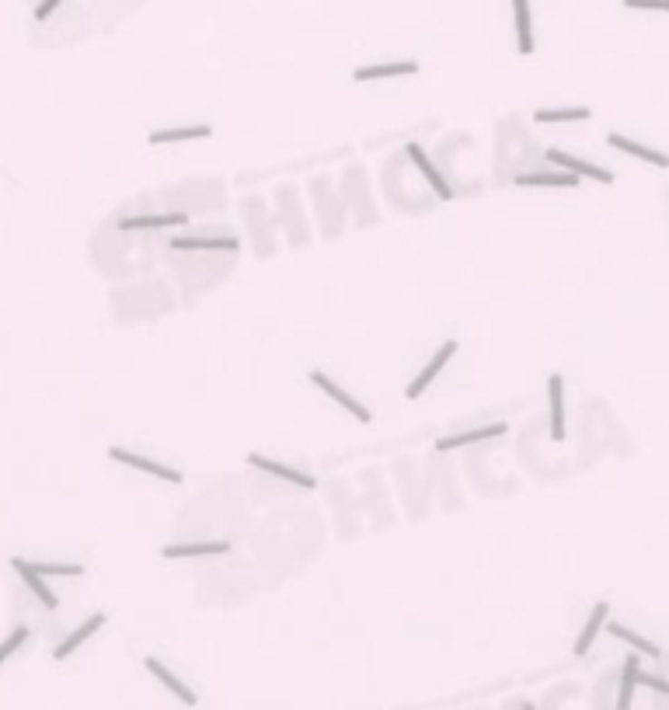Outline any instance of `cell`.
<instances>
[{
    "label": "cell",
    "instance_id": "1",
    "mask_svg": "<svg viewBox=\"0 0 669 710\" xmlns=\"http://www.w3.org/2000/svg\"><path fill=\"white\" fill-rule=\"evenodd\" d=\"M311 383H314V387H317V390H321V394H325L328 400H334V404H338V408H342L345 415H353L356 422H363V425L373 422V411H370V408H366L363 400L353 398V394H349V390H345L342 383H334V379L328 377L325 369H314V373H311Z\"/></svg>",
    "mask_w": 669,
    "mask_h": 710
},
{
    "label": "cell",
    "instance_id": "2",
    "mask_svg": "<svg viewBox=\"0 0 669 710\" xmlns=\"http://www.w3.org/2000/svg\"><path fill=\"white\" fill-rule=\"evenodd\" d=\"M457 349H461V345H457L453 338H450V341H443V345H440V349L432 352V359H429L422 369H419V377H415L412 383H408V387H404V398H408V400H419V398H422L425 390L432 387V379L443 373L446 362H450V359L457 355Z\"/></svg>",
    "mask_w": 669,
    "mask_h": 710
},
{
    "label": "cell",
    "instance_id": "3",
    "mask_svg": "<svg viewBox=\"0 0 669 710\" xmlns=\"http://www.w3.org/2000/svg\"><path fill=\"white\" fill-rule=\"evenodd\" d=\"M109 456L115 460V464L130 466V470H140V474H150V477H157V481H168V485H181V481H185V477H181V470H175V466L157 464V460H150V456L130 453V449H122V446H112Z\"/></svg>",
    "mask_w": 669,
    "mask_h": 710
},
{
    "label": "cell",
    "instance_id": "4",
    "mask_svg": "<svg viewBox=\"0 0 669 710\" xmlns=\"http://www.w3.org/2000/svg\"><path fill=\"white\" fill-rule=\"evenodd\" d=\"M247 466L262 470V474H268V477H279V481H286V485H293V488H307V491L317 488L314 474L300 470V466L279 464V460H272V456H262V453H247Z\"/></svg>",
    "mask_w": 669,
    "mask_h": 710
},
{
    "label": "cell",
    "instance_id": "5",
    "mask_svg": "<svg viewBox=\"0 0 669 710\" xmlns=\"http://www.w3.org/2000/svg\"><path fill=\"white\" fill-rule=\"evenodd\" d=\"M544 157L555 164L558 171H568V175H576V178H589V181H600V185H610V181H614V175H610L606 168L593 164V160H582V157H576V154H565V150H558V147H548Z\"/></svg>",
    "mask_w": 669,
    "mask_h": 710
},
{
    "label": "cell",
    "instance_id": "6",
    "mask_svg": "<svg viewBox=\"0 0 669 710\" xmlns=\"http://www.w3.org/2000/svg\"><path fill=\"white\" fill-rule=\"evenodd\" d=\"M606 147L635 157V160H642V164H652V168H659V171H666L669 168V154L655 150V147H645V143H638V139H631V136H625V133H606Z\"/></svg>",
    "mask_w": 669,
    "mask_h": 710
},
{
    "label": "cell",
    "instance_id": "7",
    "mask_svg": "<svg viewBox=\"0 0 669 710\" xmlns=\"http://www.w3.org/2000/svg\"><path fill=\"white\" fill-rule=\"evenodd\" d=\"M548 428H551L555 443L565 439V379H561V373L548 377Z\"/></svg>",
    "mask_w": 669,
    "mask_h": 710
},
{
    "label": "cell",
    "instance_id": "8",
    "mask_svg": "<svg viewBox=\"0 0 669 710\" xmlns=\"http://www.w3.org/2000/svg\"><path fill=\"white\" fill-rule=\"evenodd\" d=\"M513 28H516V53L519 56H534V11L530 0H513Z\"/></svg>",
    "mask_w": 669,
    "mask_h": 710
},
{
    "label": "cell",
    "instance_id": "9",
    "mask_svg": "<svg viewBox=\"0 0 669 710\" xmlns=\"http://www.w3.org/2000/svg\"><path fill=\"white\" fill-rule=\"evenodd\" d=\"M143 666H147V672H150V676H154L157 683H160V686L168 689L171 696H179V700H181V704H185V707H196V704H199V696H196V689H189V686H185V683H181L179 676H175L171 668L164 666L160 658H147Z\"/></svg>",
    "mask_w": 669,
    "mask_h": 710
},
{
    "label": "cell",
    "instance_id": "10",
    "mask_svg": "<svg viewBox=\"0 0 669 710\" xmlns=\"http://www.w3.org/2000/svg\"><path fill=\"white\" fill-rule=\"evenodd\" d=\"M102 627H105V613H91L88 620L81 623L77 630H70V638H63V641L53 648V658H56V662H67L70 655H73V651H77L81 644L88 641V638H94V634H98Z\"/></svg>",
    "mask_w": 669,
    "mask_h": 710
},
{
    "label": "cell",
    "instance_id": "11",
    "mask_svg": "<svg viewBox=\"0 0 669 710\" xmlns=\"http://www.w3.org/2000/svg\"><path fill=\"white\" fill-rule=\"evenodd\" d=\"M638 672H642V658H638V655H627L621 672H617L614 710H631V704H635V689H638Z\"/></svg>",
    "mask_w": 669,
    "mask_h": 710
},
{
    "label": "cell",
    "instance_id": "12",
    "mask_svg": "<svg viewBox=\"0 0 669 710\" xmlns=\"http://www.w3.org/2000/svg\"><path fill=\"white\" fill-rule=\"evenodd\" d=\"M408 157H412V160H415V168L422 171V178L429 181V188L436 192V199H453V188H450V181L440 175V168L429 160V154H425L419 143H408Z\"/></svg>",
    "mask_w": 669,
    "mask_h": 710
},
{
    "label": "cell",
    "instance_id": "13",
    "mask_svg": "<svg viewBox=\"0 0 669 710\" xmlns=\"http://www.w3.org/2000/svg\"><path fill=\"white\" fill-rule=\"evenodd\" d=\"M606 620H610V602L600 600L596 606H593V613L586 617V627L579 630V638H576V648H572V651H576V658H582V655L593 648V641L600 638V630H606Z\"/></svg>",
    "mask_w": 669,
    "mask_h": 710
},
{
    "label": "cell",
    "instance_id": "14",
    "mask_svg": "<svg viewBox=\"0 0 669 710\" xmlns=\"http://www.w3.org/2000/svg\"><path fill=\"white\" fill-rule=\"evenodd\" d=\"M213 136V126H179V130H154L147 133V143L150 147H171V143H196V139H209Z\"/></svg>",
    "mask_w": 669,
    "mask_h": 710
},
{
    "label": "cell",
    "instance_id": "15",
    "mask_svg": "<svg viewBox=\"0 0 669 710\" xmlns=\"http://www.w3.org/2000/svg\"><path fill=\"white\" fill-rule=\"evenodd\" d=\"M606 634L610 638H617V641H625L635 655H645V658H663V648L655 641H648L645 634H638V630H631V627H625V623L617 620H606Z\"/></svg>",
    "mask_w": 669,
    "mask_h": 710
},
{
    "label": "cell",
    "instance_id": "16",
    "mask_svg": "<svg viewBox=\"0 0 669 710\" xmlns=\"http://www.w3.org/2000/svg\"><path fill=\"white\" fill-rule=\"evenodd\" d=\"M419 73V63L415 60H394V63H373V67H356L353 70V81H387V77H412Z\"/></svg>",
    "mask_w": 669,
    "mask_h": 710
},
{
    "label": "cell",
    "instance_id": "17",
    "mask_svg": "<svg viewBox=\"0 0 669 710\" xmlns=\"http://www.w3.org/2000/svg\"><path fill=\"white\" fill-rule=\"evenodd\" d=\"M227 551H230L227 540H202V543H171L160 554L168 557V561H189V557H217V554H227Z\"/></svg>",
    "mask_w": 669,
    "mask_h": 710
},
{
    "label": "cell",
    "instance_id": "18",
    "mask_svg": "<svg viewBox=\"0 0 669 710\" xmlns=\"http://www.w3.org/2000/svg\"><path fill=\"white\" fill-rule=\"evenodd\" d=\"M11 568L18 571V578H22L24 585L32 589V596H35V600L43 602L45 609H56V606H60V600H56V592H53V589L45 585V578L39 575V571H32V568H28V561H24V557H15V561H11Z\"/></svg>",
    "mask_w": 669,
    "mask_h": 710
},
{
    "label": "cell",
    "instance_id": "19",
    "mask_svg": "<svg viewBox=\"0 0 669 710\" xmlns=\"http://www.w3.org/2000/svg\"><path fill=\"white\" fill-rule=\"evenodd\" d=\"M499 436H506V422H489L481 425V428H468V432H457V436H446L436 443L440 453L446 449H461V446H470V443H481V439H499Z\"/></svg>",
    "mask_w": 669,
    "mask_h": 710
},
{
    "label": "cell",
    "instance_id": "20",
    "mask_svg": "<svg viewBox=\"0 0 669 710\" xmlns=\"http://www.w3.org/2000/svg\"><path fill=\"white\" fill-rule=\"evenodd\" d=\"M582 178L568 175V171H527L516 178V185L523 188H576Z\"/></svg>",
    "mask_w": 669,
    "mask_h": 710
},
{
    "label": "cell",
    "instance_id": "21",
    "mask_svg": "<svg viewBox=\"0 0 669 710\" xmlns=\"http://www.w3.org/2000/svg\"><path fill=\"white\" fill-rule=\"evenodd\" d=\"M185 213H154V216H126L119 220V230H168V226H185Z\"/></svg>",
    "mask_w": 669,
    "mask_h": 710
},
{
    "label": "cell",
    "instance_id": "22",
    "mask_svg": "<svg viewBox=\"0 0 669 710\" xmlns=\"http://www.w3.org/2000/svg\"><path fill=\"white\" fill-rule=\"evenodd\" d=\"M171 251H234V237H171Z\"/></svg>",
    "mask_w": 669,
    "mask_h": 710
},
{
    "label": "cell",
    "instance_id": "23",
    "mask_svg": "<svg viewBox=\"0 0 669 710\" xmlns=\"http://www.w3.org/2000/svg\"><path fill=\"white\" fill-rule=\"evenodd\" d=\"M586 119H593V111L586 109V105H572V109H537L534 111V122H540V126H551V122H586Z\"/></svg>",
    "mask_w": 669,
    "mask_h": 710
},
{
    "label": "cell",
    "instance_id": "24",
    "mask_svg": "<svg viewBox=\"0 0 669 710\" xmlns=\"http://www.w3.org/2000/svg\"><path fill=\"white\" fill-rule=\"evenodd\" d=\"M28 568L32 571H39L43 578H77L84 575V568L81 564H67V561H28Z\"/></svg>",
    "mask_w": 669,
    "mask_h": 710
},
{
    "label": "cell",
    "instance_id": "25",
    "mask_svg": "<svg viewBox=\"0 0 669 710\" xmlns=\"http://www.w3.org/2000/svg\"><path fill=\"white\" fill-rule=\"evenodd\" d=\"M28 634H32L28 627H15V630H11V634L0 641V666H4V662H7V658H11V655H15V651H18L24 641H28Z\"/></svg>",
    "mask_w": 669,
    "mask_h": 710
},
{
    "label": "cell",
    "instance_id": "26",
    "mask_svg": "<svg viewBox=\"0 0 669 710\" xmlns=\"http://www.w3.org/2000/svg\"><path fill=\"white\" fill-rule=\"evenodd\" d=\"M638 686L652 689L655 696H669V679L659 672H638Z\"/></svg>",
    "mask_w": 669,
    "mask_h": 710
},
{
    "label": "cell",
    "instance_id": "27",
    "mask_svg": "<svg viewBox=\"0 0 669 710\" xmlns=\"http://www.w3.org/2000/svg\"><path fill=\"white\" fill-rule=\"evenodd\" d=\"M625 7H631V11H659V14H669V0H625Z\"/></svg>",
    "mask_w": 669,
    "mask_h": 710
},
{
    "label": "cell",
    "instance_id": "28",
    "mask_svg": "<svg viewBox=\"0 0 669 710\" xmlns=\"http://www.w3.org/2000/svg\"><path fill=\"white\" fill-rule=\"evenodd\" d=\"M63 0H43L39 7H35V22H45V18H53V11L60 7Z\"/></svg>",
    "mask_w": 669,
    "mask_h": 710
},
{
    "label": "cell",
    "instance_id": "29",
    "mask_svg": "<svg viewBox=\"0 0 669 710\" xmlns=\"http://www.w3.org/2000/svg\"><path fill=\"white\" fill-rule=\"evenodd\" d=\"M519 710H537L534 704H519Z\"/></svg>",
    "mask_w": 669,
    "mask_h": 710
}]
</instances>
